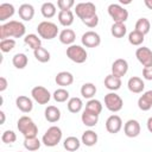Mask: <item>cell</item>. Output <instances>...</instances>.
Instances as JSON below:
<instances>
[{
	"label": "cell",
	"instance_id": "23",
	"mask_svg": "<svg viewBox=\"0 0 152 152\" xmlns=\"http://www.w3.org/2000/svg\"><path fill=\"white\" fill-rule=\"evenodd\" d=\"M44 116L49 122L55 124L61 119V110L56 106H48L44 110Z\"/></svg>",
	"mask_w": 152,
	"mask_h": 152
},
{
	"label": "cell",
	"instance_id": "7",
	"mask_svg": "<svg viewBox=\"0 0 152 152\" xmlns=\"http://www.w3.org/2000/svg\"><path fill=\"white\" fill-rule=\"evenodd\" d=\"M104 106L109 112L116 113L122 109L124 101L120 97V95H118L115 91H110L104 95Z\"/></svg>",
	"mask_w": 152,
	"mask_h": 152
},
{
	"label": "cell",
	"instance_id": "50",
	"mask_svg": "<svg viewBox=\"0 0 152 152\" xmlns=\"http://www.w3.org/2000/svg\"><path fill=\"white\" fill-rule=\"evenodd\" d=\"M18 152H23V151H18Z\"/></svg>",
	"mask_w": 152,
	"mask_h": 152
},
{
	"label": "cell",
	"instance_id": "48",
	"mask_svg": "<svg viewBox=\"0 0 152 152\" xmlns=\"http://www.w3.org/2000/svg\"><path fill=\"white\" fill-rule=\"evenodd\" d=\"M0 115H1V125L2 124H5V119H6V116H5V112L4 110H0Z\"/></svg>",
	"mask_w": 152,
	"mask_h": 152
},
{
	"label": "cell",
	"instance_id": "24",
	"mask_svg": "<svg viewBox=\"0 0 152 152\" xmlns=\"http://www.w3.org/2000/svg\"><path fill=\"white\" fill-rule=\"evenodd\" d=\"M97 133H95L93 129H87L82 133V137H81V142L88 147H91L94 145H96L97 142Z\"/></svg>",
	"mask_w": 152,
	"mask_h": 152
},
{
	"label": "cell",
	"instance_id": "40",
	"mask_svg": "<svg viewBox=\"0 0 152 152\" xmlns=\"http://www.w3.org/2000/svg\"><path fill=\"white\" fill-rule=\"evenodd\" d=\"M15 46V40L13 38H7L4 40H0V50L4 53H7L10 51H12Z\"/></svg>",
	"mask_w": 152,
	"mask_h": 152
},
{
	"label": "cell",
	"instance_id": "37",
	"mask_svg": "<svg viewBox=\"0 0 152 152\" xmlns=\"http://www.w3.org/2000/svg\"><path fill=\"white\" fill-rule=\"evenodd\" d=\"M144 39H145V36L141 34L140 32L133 30L128 33V42L131 45H134V46H140L142 43H144Z\"/></svg>",
	"mask_w": 152,
	"mask_h": 152
},
{
	"label": "cell",
	"instance_id": "31",
	"mask_svg": "<svg viewBox=\"0 0 152 152\" xmlns=\"http://www.w3.org/2000/svg\"><path fill=\"white\" fill-rule=\"evenodd\" d=\"M127 32V27L124 23H113L110 26V33L114 38H122Z\"/></svg>",
	"mask_w": 152,
	"mask_h": 152
},
{
	"label": "cell",
	"instance_id": "25",
	"mask_svg": "<svg viewBox=\"0 0 152 152\" xmlns=\"http://www.w3.org/2000/svg\"><path fill=\"white\" fill-rule=\"evenodd\" d=\"M14 12H15V8L12 4H8V2L1 4L0 5V21H6L11 17H13Z\"/></svg>",
	"mask_w": 152,
	"mask_h": 152
},
{
	"label": "cell",
	"instance_id": "45",
	"mask_svg": "<svg viewBox=\"0 0 152 152\" xmlns=\"http://www.w3.org/2000/svg\"><path fill=\"white\" fill-rule=\"evenodd\" d=\"M7 86H8L7 80H6L4 76H1V77H0V91H1V93L5 91V90L7 89Z\"/></svg>",
	"mask_w": 152,
	"mask_h": 152
},
{
	"label": "cell",
	"instance_id": "42",
	"mask_svg": "<svg viewBox=\"0 0 152 152\" xmlns=\"http://www.w3.org/2000/svg\"><path fill=\"white\" fill-rule=\"evenodd\" d=\"M75 5L74 0H58L57 6L61 11H70V8Z\"/></svg>",
	"mask_w": 152,
	"mask_h": 152
},
{
	"label": "cell",
	"instance_id": "11",
	"mask_svg": "<svg viewBox=\"0 0 152 152\" xmlns=\"http://www.w3.org/2000/svg\"><path fill=\"white\" fill-rule=\"evenodd\" d=\"M135 57L144 68L152 65V50L151 49H148L146 46L138 48L135 50Z\"/></svg>",
	"mask_w": 152,
	"mask_h": 152
},
{
	"label": "cell",
	"instance_id": "27",
	"mask_svg": "<svg viewBox=\"0 0 152 152\" xmlns=\"http://www.w3.org/2000/svg\"><path fill=\"white\" fill-rule=\"evenodd\" d=\"M81 144H82L81 140L78 138L74 137V135L65 138L64 141H63V146H64V148L68 152H75V151H77L81 147Z\"/></svg>",
	"mask_w": 152,
	"mask_h": 152
},
{
	"label": "cell",
	"instance_id": "4",
	"mask_svg": "<svg viewBox=\"0 0 152 152\" xmlns=\"http://www.w3.org/2000/svg\"><path fill=\"white\" fill-rule=\"evenodd\" d=\"M37 32H38V36L40 38L46 39V40H51V39L56 38L57 34H59L57 25L55 23L48 21V20H44V21H42V23L38 24Z\"/></svg>",
	"mask_w": 152,
	"mask_h": 152
},
{
	"label": "cell",
	"instance_id": "21",
	"mask_svg": "<svg viewBox=\"0 0 152 152\" xmlns=\"http://www.w3.org/2000/svg\"><path fill=\"white\" fill-rule=\"evenodd\" d=\"M81 121L87 127H94L99 122V114H95L93 112H89V110L84 109L82 115H81Z\"/></svg>",
	"mask_w": 152,
	"mask_h": 152
},
{
	"label": "cell",
	"instance_id": "12",
	"mask_svg": "<svg viewBox=\"0 0 152 152\" xmlns=\"http://www.w3.org/2000/svg\"><path fill=\"white\" fill-rule=\"evenodd\" d=\"M122 128V120L119 115L113 114L106 120V129L110 134H116Z\"/></svg>",
	"mask_w": 152,
	"mask_h": 152
},
{
	"label": "cell",
	"instance_id": "30",
	"mask_svg": "<svg viewBox=\"0 0 152 152\" xmlns=\"http://www.w3.org/2000/svg\"><path fill=\"white\" fill-rule=\"evenodd\" d=\"M24 43H25L26 45H28L33 51H34L36 49H38V48L42 46V39H40V37L37 36V34H34V33H28V34H26L25 38H24Z\"/></svg>",
	"mask_w": 152,
	"mask_h": 152
},
{
	"label": "cell",
	"instance_id": "1",
	"mask_svg": "<svg viewBox=\"0 0 152 152\" xmlns=\"http://www.w3.org/2000/svg\"><path fill=\"white\" fill-rule=\"evenodd\" d=\"M26 27L21 21L18 20H10L2 25H0V39H7V38H21L25 36Z\"/></svg>",
	"mask_w": 152,
	"mask_h": 152
},
{
	"label": "cell",
	"instance_id": "49",
	"mask_svg": "<svg viewBox=\"0 0 152 152\" xmlns=\"http://www.w3.org/2000/svg\"><path fill=\"white\" fill-rule=\"evenodd\" d=\"M120 4H131V1H129V0H127V1H124V0H120Z\"/></svg>",
	"mask_w": 152,
	"mask_h": 152
},
{
	"label": "cell",
	"instance_id": "5",
	"mask_svg": "<svg viewBox=\"0 0 152 152\" xmlns=\"http://www.w3.org/2000/svg\"><path fill=\"white\" fill-rule=\"evenodd\" d=\"M66 57L70 61H72L74 63L82 64L87 61L88 53H87V51L83 46L77 45V44H72V45L66 48Z\"/></svg>",
	"mask_w": 152,
	"mask_h": 152
},
{
	"label": "cell",
	"instance_id": "34",
	"mask_svg": "<svg viewBox=\"0 0 152 152\" xmlns=\"http://www.w3.org/2000/svg\"><path fill=\"white\" fill-rule=\"evenodd\" d=\"M40 145H42V141L37 137H34V138H25L24 139V147L27 151H31V152L38 151Z\"/></svg>",
	"mask_w": 152,
	"mask_h": 152
},
{
	"label": "cell",
	"instance_id": "28",
	"mask_svg": "<svg viewBox=\"0 0 152 152\" xmlns=\"http://www.w3.org/2000/svg\"><path fill=\"white\" fill-rule=\"evenodd\" d=\"M96 86L91 82H87L84 84H82L81 87V95L84 97V99H88V100H91L95 94H96Z\"/></svg>",
	"mask_w": 152,
	"mask_h": 152
},
{
	"label": "cell",
	"instance_id": "19",
	"mask_svg": "<svg viewBox=\"0 0 152 152\" xmlns=\"http://www.w3.org/2000/svg\"><path fill=\"white\" fill-rule=\"evenodd\" d=\"M18 14L24 21H30L34 17V7L31 4H23L19 6Z\"/></svg>",
	"mask_w": 152,
	"mask_h": 152
},
{
	"label": "cell",
	"instance_id": "47",
	"mask_svg": "<svg viewBox=\"0 0 152 152\" xmlns=\"http://www.w3.org/2000/svg\"><path fill=\"white\" fill-rule=\"evenodd\" d=\"M144 4L148 10H152V0H144Z\"/></svg>",
	"mask_w": 152,
	"mask_h": 152
},
{
	"label": "cell",
	"instance_id": "35",
	"mask_svg": "<svg viewBox=\"0 0 152 152\" xmlns=\"http://www.w3.org/2000/svg\"><path fill=\"white\" fill-rule=\"evenodd\" d=\"M40 12H42V15L46 19H50L52 18L55 14H56V6L52 4V2H44L40 7Z\"/></svg>",
	"mask_w": 152,
	"mask_h": 152
},
{
	"label": "cell",
	"instance_id": "29",
	"mask_svg": "<svg viewBox=\"0 0 152 152\" xmlns=\"http://www.w3.org/2000/svg\"><path fill=\"white\" fill-rule=\"evenodd\" d=\"M66 107H68V110H69L70 113L76 114V113H80V112L82 110V108H83V102H82V100H81L80 97L74 96V97H70V99L68 100Z\"/></svg>",
	"mask_w": 152,
	"mask_h": 152
},
{
	"label": "cell",
	"instance_id": "9",
	"mask_svg": "<svg viewBox=\"0 0 152 152\" xmlns=\"http://www.w3.org/2000/svg\"><path fill=\"white\" fill-rule=\"evenodd\" d=\"M31 96L39 104H46L50 101V99H51L50 91L45 87H43V86H36V87H33L32 90H31Z\"/></svg>",
	"mask_w": 152,
	"mask_h": 152
},
{
	"label": "cell",
	"instance_id": "8",
	"mask_svg": "<svg viewBox=\"0 0 152 152\" xmlns=\"http://www.w3.org/2000/svg\"><path fill=\"white\" fill-rule=\"evenodd\" d=\"M75 13L81 20H84L96 14V6L90 1L80 2L75 6Z\"/></svg>",
	"mask_w": 152,
	"mask_h": 152
},
{
	"label": "cell",
	"instance_id": "41",
	"mask_svg": "<svg viewBox=\"0 0 152 152\" xmlns=\"http://www.w3.org/2000/svg\"><path fill=\"white\" fill-rule=\"evenodd\" d=\"M1 140L4 144H13L17 140V134L13 131L7 129L1 134Z\"/></svg>",
	"mask_w": 152,
	"mask_h": 152
},
{
	"label": "cell",
	"instance_id": "20",
	"mask_svg": "<svg viewBox=\"0 0 152 152\" xmlns=\"http://www.w3.org/2000/svg\"><path fill=\"white\" fill-rule=\"evenodd\" d=\"M58 39H59V42H61L62 44L70 46V45H72L74 42L76 40V33H75V31L71 30V28H64V30H62V31L59 32Z\"/></svg>",
	"mask_w": 152,
	"mask_h": 152
},
{
	"label": "cell",
	"instance_id": "18",
	"mask_svg": "<svg viewBox=\"0 0 152 152\" xmlns=\"http://www.w3.org/2000/svg\"><path fill=\"white\" fill-rule=\"evenodd\" d=\"M55 82L57 83V86H61L62 88H64V87L71 86L74 83V76L69 71H61L56 75Z\"/></svg>",
	"mask_w": 152,
	"mask_h": 152
},
{
	"label": "cell",
	"instance_id": "10",
	"mask_svg": "<svg viewBox=\"0 0 152 152\" xmlns=\"http://www.w3.org/2000/svg\"><path fill=\"white\" fill-rule=\"evenodd\" d=\"M81 42L86 48H97L101 44V37L95 31H87L82 34Z\"/></svg>",
	"mask_w": 152,
	"mask_h": 152
},
{
	"label": "cell",
	"instance_id": "44",
	"mask_svg": "<svg viewBox=\"0 0 152 152\" xmlns=\"http://www.w3.org/2000/svg\"><path fill=\"white\" fill-rule=\"evenodd\" d=\"M142 77L147 81H152V65L142 69Z\"/></svg>",
	"mask_w": 152,
	"mask_h": 152
},
{
	"label": "cell",
	"instance_id": "26",
	"mask_svg": "<svg viewBox=\"0 0 152 152\" xmlns=\"http://www.w3.org/2000/svg\"><path fill=\"white\" fill-rule=\"evenodd\" d=\"M57 17H58L59 24L64 27H69L74 23V12L71 10L70 11H59Z\"/></svg>",
	"mask_w": 152,
	"mask_h": 152
},
{
	"label": "cell",
	"instance_id": "33",
	"mask_svg": "<svg viewBox=\"0 0 152 152\" xmlns=\"http://www.w3.org/2000/svg\"><path fill=\"white\" fill-rule=\"evenodd\" d=\"M151 30V24L147 18H139L135 23V31L140 32L141 34H147Z\"/></svg>",
	"mask_w": 152,
	"mask_h": 152
},
{
	"label": "cell",
	"instance_id": "39",
	"mask_svg": "<svg viewBox=\"0 0 152 152\" xmlns=\"http://www.w3.org/2000/svg\"><path fill=\"white\" fill-rule=\"evenodd\" d=\"M69 96H70L69 91H68L66 89H64V88H58V89H56V90L53 91V94H52L53 100H55L56 102H59V103L65 102L66 100H69Z\"/></svg>",
	"mask_w": 152,
	"mask_h": 152
},
{
	"label": "cell",
	"instance_id": "43",
	"mask_svg": "<svg viewBox=\"0 0 152 152\" xmlns=\"http://www.w3.org/2000/svg\"><path fill=\"white\" fill-rule=\"evenodd\" d=\"M81 21H82L86 26L93 28V27H96L97 24H99V15L95 14V15H93V17H90V18H87V19H84V20H81Z\"/></svg>",
	"mask_w": 152,
	"mask_h": 152
},
{
	"label": "cell",
	"instance_id": "15",
	"mask_svg": "<svg viewBox=\"0 0 152 152\" xmlns=\"http://www.w3.org/2000/svg\"><path fill=\"white\" fill-rule=\"evenodd\" d=\"M127 88L133 94H140L145 89V83H144L142 78H140L138 76H133L127 81Z\"/></svg>",
	"mask_w": 152,
	"mask_h": 152
},
{
	"label": "cell",
	"instance_id": "14",
	"mask_svg": "<svg viewBox=\"0 0 152 152\" xmlns=\"http://www.w3.org/2000/svg\"><path fill=\"white\" fill-rule=\"evenodd\" d=\"M128 71V62L124 58H118L112 64V75L116 77H122Z\"/></svg>",
	"mask_w": 152,
	"mask_h": 152
},
{
	"label": "cell",
	"instance_id": "17",
	"mask_svg": "<svg viewBox=\"0 0 152 152\" xmlns=\"http://www.w3.org/2000/svg\"><path fill=\"white\" fill-rule=\"evenodd\" d=\"M138 107L142 112H147L152 108V90L142 93V95L138 99Z\"/></svg>",
	"mask_w": 152,
	"mask_h": 152
},
{
	"label": "cell",
	"instance_id": "16",
	"mask_svg": "<svg viewBox=\"0 0 152 152\" xmlns=\"http://www.w3.org/2000/svg\"><path fill=\"white\" fill-rule=\"evenodd\" d=\"M15 106L17 108L23 113H30L33 109V102L28 96L19 95L15 99Z\"/></svg>",
	"mask_w": 152,
	"mask_h": 152
},
{
	"label": "cell",
	"instance_id": "38",
	"mask_svg": "<svg viewBox=\"0 0 152 152\" xmlns=\"http://www.w3.org/2000/svg\"><path fill=\"white\" fill-rule=\"evenodd\" d=\"M84 109L100 115V113L102 112V103H101V101H99L96 99H91V100H88V102L86 103Z\"/></svg>",
	"mask_w": 152,
	"mask_h": 152
},
{
	"label": "cell",
	"instance_id": "13",
	"mask_svg": "<svg viewBox=\"0 0 152 152\" xmlns=\"http://www.w3.org/2000/svg\"><path fill=\"white\" fill-rule=\"evenodd\" d=\"M140 131H141L140 124H139V121H137L134 119L127 120L125 122V125H124V133L128 138H135V137H138L140 134Z\"/></svg>",
	"mask_w": 152,
	"mask_h": 152
},
{
	"label": "cell",
	"instance_id": "36",
	"mask_svg": "<svg viewBox=\"0 0 152 152\" xmlns=\"http://www.w3.org/2000/svg\"><path fill=\"white\" fill-rule=\"evenodd\" d=\"M33 55H34V58L38 61V62H40V63H46V62H49L50 61V58H51V55H50V52L45 49V48H38V49H36L34 51H33Z\"/></svg>",
	"mask_w": 152,
	"mask_h": 152
},
{
	"label": "cell",
	"instance_id": "22",
	"mask_svg": "<svg viewBox=\"0 0 152 152\" xmlns=\"http://www.w3.org/2000/svg\"><path fill=\"white\" fill-rule=\"evenodd\" d=\"M121 84H122V82H121L120 77H116V76H114L112 74H109V75H107L104 77V87L110 91L119 90L121 88Z\"/></svg>",
	"mask_w": 152,
	"mask_h": 152
},
{
	"label": "cell",
	"instance_id": "2",
	"mask_svg": "<svg viewBox=\"0 0 152 152\" xmlns=\"http://www.w3.org/2000/svg\"><path fill=\"white\" fill-rule=\"evenodd\" d=\"M17 127H18V131L24 135V138H34L38 134L37 125L27 115H23L18 119Z\"/></svg>",
	"mask_w": 152,
	"mask_h": 152
},
{
	"label": "cell",
	"instance_id": "32",
	"mask_svg": "<svg viewBox=\"0 0 152 152\" xmlns=\"http://www.w3.org/2000/svg\"><path fill=\"white\" fill-rule=\"evenodd\" d=\"M28 63V58L25 53L23 52H19V53H15L13 57H12V64L17 68V69H24Z\"/></svg>",
	"mask_w": 152,
	"mask_h": 152
},
{
	"label": "cell",
	"instance_id": "6",
	"mask_svg": "<svg viewBox=\"0 0 152 152\" xmlns=\"http://www.w3.org/2000/svg\"><path fill=\"white\" fill-rule=\"evenodd\" d=\"M109 17L114 23H124L128 19V11L122 7L120 4H110L107 8Z\"/></svg>",
	"mask_w": 152,
	"mask_h": 152
},
{
	"label": "cell",
	"instance_id": "46",
	"mask_svg": "<svg viewBox=\"0 0 152 152\" xmlns=\"http://www.w3.org/2000/svg\"><path fill=\"white\" fill-rule=\"evenodd\" d=\"M146 127H147L148 132H150V133H152V116H150V118L147 119V122H146Z\"/></svg>",
	"mask_w": 152,
	"mask_h": 152
},
{
	"label": "cell",
	"instance_id": "3",
	"mask_svg": "<svg viewBox=\"0 0 152 152\" xmlns=\"http://www.w3.org/2000/svg\"><path fill=\"white\" fill-rule=\"evenodd\" d=\"M62 129L58 126H51L49 127L45 133L42 137V142L48 147H55L58 145V142L62 140Z\"/></svg>",
	"mask_w": 152,
	"mask_h": 152
}]
</instances>
